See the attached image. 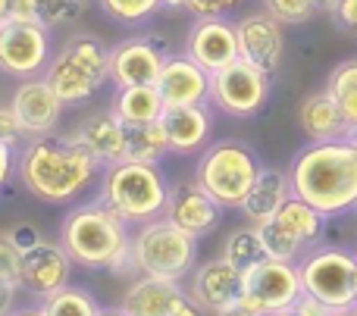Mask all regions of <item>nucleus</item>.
Listing matches in <instances>:
<instances>
[{"instance_id":"21","label":"nucleus","mask_w":357,"mask_h":316,"mask_svg":"<svg viewBox=\"0 0 357 316\" xmlns=\"http://www.w3.org/2000/svg\"><path fill=\"white\" fill-rule=\"evenodd\" d=\"M160 125L169 138L173 154H195L207 144L213 132V116L207 104H185V106H167L160 116Z\"/></svg>"},{"instance_id":"43","label":"nucleus","mask_w":357,"mask_h":316,"mask_svg":"<svg viewBox=\"0 0 357 316\" xmlns=\"http://www.w3.org/2000/svg\"><path fill=\"white\" fill-rule=\"evenodd\" d=\"M13 166H16V150L6 148V144H0V191H3L6 182H10Z\"/></svg>"},{"instance_id":"44","label":"nucleus","mask_w":357,"mask_h":316,"mask_svg":"<svg viewBox=\"0 0 357 316\" xmlns=\"http://www.w3.org/2000/svg\"><path fill=\"white\" fill-rule=\"evenodd\" d=\"M16 288L13 282L0 279V316H10L13 313V301H16Z\"/></svg>"},{"instance_id":"38","label":"nucleus","mask_w":357,"mask_h":316,"mask_svg":"<svg viewBox=\"0 0 357 316\" xmlns=\"http://www.w3.org/2000/svg\"><path fill=\"white\" fill-rule=\"evenodd\" d=\"M241 0H185L182 10L191 13L195 19H207V16H226L229 10H235Z\"/></svg>"},{"instance_id":"9","label":"nucleus","mask_w":357,"mask_h":316,"mask_svg":"<svg viewBox=\"0 0 357 316\" xmlns=\"http://www.w3.org/2000/svg\"><path fill=\"white\" fill-rule=\"evenodd\" d=\"M301 285L307 294L320 298L333 310L354 304V273H357V254L333 248V244H317L298 260Z\"/></svg>"},{"instance_id":"16","label":"nucleus","mask_w":357,"mask_h":316,"mask_svg":"<svg viewBox=\"0 0 357 316\" xmlns=\"http://www.w3.org/2000/svg\"><path fill=\"white\" fill-rule=\"evenodd\" d=\"M69 269H73V257L66 254V248L54 242H41L29 254H22L19 288H25L35 298H47L69 282Z\"/></svg>"},{"instance_id":"25","label":"nucleus","mask_w":357,"mask_h":316,"mask_svg":"<svg viewBox=\"0 0 357 316\" xmlns=\"http://www.w3.org/2000/svg\"><path fill=\"white\" fill-rule=\"evenodd\" d=\"M273 223H276L279 229L289 232L298 244H304V251L323 244V235H326V216H323L317 207H310L307 200L295 198V194L279 207V213L273 216Z\"/></svg>"},{"instance_id":"4","label":"nucleus","mask_w":357,"mask_h":316,"mask_svg":"<svg viewBox=\"0 0 357 316\" xmlns=\"http://www.w3.org/2000/svg\"><path fill=\"white\" fill-rule=\"evenodd\" d=\"M44 79L66 106L88 104L110 79V47L94 35L69 38L60 54L50 56Z\"/></svg>"},{"instance_id":"51","label":"nucleus","mask_w":357,"mask_h":316,"mask_svg":"<svg viewBox=\"0 0 357 316\" xmlns=\"http://www.w3.org/2000/svg\"><path fill=\"white\" fill-rule=\"evenodd\" d=\"M98 316H126V313L123 310H100Z\"/></svg>"},{"instance_id":"18","label":"nucleus","mask_w":357,"mask_h":316,"mask_svg":"<svg viewBox=\"0 0 357 316\" xmlns=\"http://www.w3.org/2000/svg\"><path fill=\"white\" fill-rule=\"evenodd\" d=\"M188 294L207 313L226 310V307L238 304V298H241V269L235 263H229L226 257H213V260L201 263L195 269Z\"/></svg>"},{"instance_id":"30","label":"nucleus","mask_w":357,"mask_h":316,"mask_svg":"<svg viewBox=\"0 0 357 316\" xmlns=\"http://www.w3.org/2000/svg\"><path fill=\"white\" fill-rule=\"evenodd\" d=\"M44 316H98L100 307L85 288H75V285H63L60 292L47 294L41 304Z\"/></svg>"},{"instance_id":"8","label":"nucleus","mask_w":357,"mask_h":316,"mask_svg":"<svg viewBox=\"0 0 357 316\" xmlns=\"http://www.w3.org/2000/svg\"><path fill=\"white\" fill-rule=\"evenodd\" d=\"M304 294L298 263L264 257L254 267L241 269V298L238 304L260 316H276L282 310H291L298 298Z\"/></svg>"},{"instance_id":"19","label":"nucleus","mask_w":357,"mask_h":316,"mask_svg":"<svg viewBox=\"0 0 357 316\" xmlns=\"http://www.w3.org/2000/svg\"><path fill=\"white\" fill-rule=\"evenodd\" d=\"M154 85L167 106L207 104L210 100V72L204 66H197V63L185 54L167 56V63H163Z\"/></svg>"},{"instance_id":"27","label":"nucleus","mask_w":357,"mask_h":316,"mask_svg":"<svg viewBox=\"0 0 357 316\" xmlns=\"http://www.w3.org/2000/svg\"><path fill=\"white\" fill-rule=\"evenodd\" d=\"M126 135V160L135 163H160L169 154V138L157 123H123Z\"/></svg>"},{"instance_id":"39","label":"nucleus","mask_w":357,"mask_h":316,"mask_svg":"<svg viewBox=\"0 0 357 316\" xmlns=\"http://www.w3.org/2000/svg\"><path fill=\"white\" fill-rule=\"evenodd\" d=\"M22 125H19L16 113H13V106H0V144H6V148H22Z\"/></svg>"},{"instance_id":"53","label":"nucleus","mask_w":357,"mask_h":316,"mask_svg":"<svg viewBox=\"0 0 357 316\" xmlns=\"http://www.w3.org/2000/svg\"><path fill=\"white\" fill-rule=\"evenodd\" d=\"M354 304H357V273H354Z\"/></svg>"},{"instance_id":"48","label":"nucleus","mask_w":357,"mask_h":316,"mask_svg":"<svg viewBox=\"0 0 357 316\" xmlns=\"http://www.w3.org/2000/svg\"><path fill=\"white\" fill-rule=\"evenodd\" d=\"M163 6H167V10H182L185 0H163Z\"/></svg>"},{"instance_id":"32","label":"nucleus","mask_w":357,"mask_h":316,"mask_svg":"<svg viewBox=\"0 0 357 316\" xmlns=\"http://www.w3.org/2000/svg\"><path fill=\"white\" fill-rule=\"evenodd\" d=\"M257 235H260V244H264L266 257H276V260H291L298 263L307 251H304V244H298L295 238L289 235L285 229H279L273 219H266V223L257 226Z\"/></svg>"},{"instance_id":"29","label":"nucleus","mask_w":357,"mask_h":316,"mask_svg":"<svg viewBox=\"0 0 357 316\" xmlns=\"http://www.w3.org/2000/svg\"><path fill=\"white\" fill-rule=\"evenodd\" d=\"M326 91L335 97V104L342 106L345 119L354 129L357 125V56L335 63L333 72H329V79H326Z\"/></svg>"},{"instance_id":"5","label":"nucleus","mask_w":357,"mask_h":316,"mask_svg":"<svg viewBox=\"0 0 357 316\" xmlns=\"http://www.w3.org/2000/svg\"><path fill=\"white\" fill-rule=\"evenodd\" d=\"M100 200L126 223H148L167 210L169 185L157 163L123 160L107 166L100 182Z\"/></svg>"},{"instance_id":"13","label":"nucleus","mask_w":357,"mask_h":316,"mask_svg":"<svg viewBox=\"0 0 357 316\" xmlns=\"http://www.w3.org/2000/svg\"><path fill=\"white\" fill-rule=\"evenodd\" d=\"M235 35H238V56L264 72L276 75L285 60V25L273 19L266 10L248 13L235 22Z\"/></svg>"},{"instance_id":"50","label":"nucleus","mask_w":357,"mask_h":316,"mask_svg":"<svg viewBox=\"0 0 357 316\" xmlns=\"http://www.w3.org/2000/svg\"><path fill=\"white\" fill-rule=\"evenodd\" d=\"M314 3H317V6H320V10H329V13H333L335 0H314Z\"/></svg>"},{"instance_id":"31","label":"nucleus","mask_w":357,"mask_h":316,"mask_svg":"<svg viewBox=\"0 0 357 316\" xmlns=\"http://www.w3.org/2000/svg\"><path fill=\"white\" fill-rule=\"evenodd\" d=\"M222 257H226L229 263H235L238 269H248V267H254L257 260H264L266 251H264V244H260L257 226L229 232L226 242H222Z\"/></svg>"},{"instance_id":"10","label":"nucleus","mask_w":357,"mask_h":316,"mask_svg":"<svg viewBox=\"0 0 357 316\" xmlns=\"http://www.w3.org/2000/svg\"><path fill=\"white\" fill-rule=\"evenodd\" d=\"M273 91V75L248 60H232L229 66L210 72V104L235 119H251L264 113Z\"/></svg>"},{"instance_id":"2","label":"nucleus","mask_w":357,"mask_h":316,"mask_svg":"<svg viewBox=\"0 0 357 316\" xmlns=\"http://www.w3.org/2000/svg\"><path fill=\"white\" fill-rule=\"evenodd\" d=\"M100 173L98 157L73 135H38L19 154V179L25 191L47 204H69Z\"/></svg>"},{"instance_id":"36","label":"nucleus","mask_w":357,"mask_h":316,"mask_svg":"<svg viewBox=\"0 0 357 316\" xmlns=\"http://www.w3.org/2000/svg\"><path fill=\"white\" fill-rule=\"evenodd\" d=\"M19 269H22V251L6 238V232H0V279L19 285Z\"/></svg>"},{"instance_id":"46","label":"nucleus","mask_w":357,"mask_h":316,"mask_svg":"<svg viewBox=\"0 0 357 316\" xmlns=\"http://www.w3.org/2000/svg\"><path fill=\"white\" fill-rule=\"evenodd\" d=\"M13 3H16V0H0V25L13 19Z\"/></svg>"},{"instance_id":"11","label":"nucleus","mask_w":357,"mask_h":316,"mask_svg":"<svg viewBox=\"0 0 357 316\" xmlns=\"http://www.w3.org/2000/svg\"><path fill=\"white\" fill-rule=\"evenodd\" d=\"M50 63V29L25 19L0 25V72L25 81L44 72Z\"/></svg>"},{"instance_id":"23","label":"nucleus","mask_w":357,"mask_h":316,"mask_svg":"<svg viewBox=\"0 0 357 316\" xmlns=\"http://www.w3.org/2000/svg\"><path fill=\"white\" fill-rule=\"evenodd\" d=\"M73 138L88 148L94 157H98L100 166H113V163L126 160V135H123V123L110 113H94L88 116L79 129L73 132Z\"/></svg>"},{"instance_id":"47","label":"nucleus","mask_w":357,"mask_h":316,"mask_svg":"<svg viewBox=\"0 0 357 316\" xmlns=\"http://www.w3.org/2000/svg\"><path fill=\"white\" fill-rule=\"evenodd\" d=\"M329 316H357V304H351V307H339V310H333Z\"/></svg>"},{"instance_id":"26","label":"nucleus","mask_w":357,"mask_h":316,"mask_svg":"<svg viewBox=\"0 0 357 316\" xmlns=\"http://www.w3.org/2000/svg\"><path fill=\"white\" fill-rule=\"evenodd\" d=\"M110 110L119 123H157L167 104H163L157 85H126L116 88Z\"/></svg>"},{"instance_id":"12","label":"nucleus","mask_w":357,"mask_h":316,"mask_svg":"<svg viewBox=\"0 0 357 316\" xmlns=\"http://www.w3.org/2000/svg\"><path fill=\"white\" fill-rule=\"evenodd\" d=\"M167 44L154 35H135L110 47V81L126 85H154L167 63Z\"/></svg>"},{"instance_id":"14","label":"nucleus","mask_w":357,"mask_h":316,"mask_svg":"<svg viewBox=\"0 0 357 316\" xmlns=\"http://www.w3.org/2000/svg\"><path fill=\"white\" fill-rule=\"evenodd\" d=\"M185 56H191L207 72H216V69L229 66L232 60H238L235 22H229L226 16L195 19V25L188 29V38H185Z\"/></svg>"},{"instance_id":"49","label":"nucleus","mask_w":357,"mask_h":316,"mask_svg":"<svg viewBox=\"0 0 357 316\" xmlns=\"http://www.w3.org/2000/svg\"><path fill=\"white\" fill-rule=\"evenodd\" d=\"M10 316H44V313H41V307H38V310H13Z\"/></svg>"},{"instance_id":"1","label":"nucleus","mask_w":357,"mask_h":316,"mask_svg":"<svg viewBox=\"0 0 357 316\" xmlns=\"http://www.w3.org/2000/svg\"><path fill=\"white\" fill-rule=\"evenodd\" d=\"M291 194L310 207L333 213L357 207V138L307 141L289 163Z\"/></svg>"},{"instance_id":"35","label":"nucleus","mask_w":357,"mask_h":316,"mask_svg":"<svg viewBox=\"0 0 357 316\" xmlns=\"http://www.w3.org/2000/svg\"><path fill=\"white\" fill-rule=\"evenodd\" d=\"M264 10L273 19H279L282 25H304V22H310V16L320 6L314 0H264Z\"/></svg>"},{"instance_id":"45","label":"nucleus","mask_w":357,"mask_h":316,"mask_svg":"<svg viewBox=\"0 0 357 316\" xmlns=\"http://www.w3.org/2000/svg\"><path fill=\"white\" fill-rule=\"evenodd\" d=\"M213 316H260V313L248 310V307H241V304H232V307H226V310H216Z\"/></svg>"},{"instance_id":"22","label":"nucleus","mask_w":357,"mask_h":316,"mask_svg":"<svg viewBox=\"0 0 357 316\" xmlns=\"http://www.w3.org/2000/svg\"><path fill=\"white\" fill-rule=\"evenodd\" d=\"M178 294H182V285L173 279L138 276V279L126 288L123 301H119V310L126 316H169Z\"/></svg>"},{"instance_id":"15","label":"nucleus","mask_w":357,"mask_h":316,"mask_svg":"<svg viewBox=\"0 0 357 316\" xmlns=\"http://www.w3.org/2000/svg\"><path fill=\"white\" fill-rule=\"evenodd\" d=\"M13 113H16L19 125L29 138H38V135H50V132L60 125V116H63V100L56 97V91L47 85V79H25L22 85L13 91V100H10Z\"/></svg>"},{"instance_id":"24","label":"nucleus","mask_w":357,"mask_h":316,"mask_svg":"<svg viewBox=\"0 0 357 316\" xmlns=\"http://www.w3.org/2000/svg\"><path fill=\"white\" fill-rule=\"evenodd\" d=\"M291 198V182H289V169H273V166H264L260 169V175L254 179L251 191L245 194V200H241L238 210L245 213L248 219H251L254 226L266 223V219H273L279 213V207L285 204V200Z\"/></svg>"},{"instance_id":"40","label":"nucleus","mask_w":357,"mask_h":316,"mask_svg":"<svg viewBox=\"0 0 357 316\" xmlns=\"http://www.w3.org/2000/svg\"><path fill=\"white\" fill-rule=\"evenodd\" d=\"M333 19H335V25H339V29L357 35V0H335Z\"/></svg>"},{"instance_id":"6","label":"nucleus","mask_w":357,"mask_h":316,"mask_svg":"<svg viewBox=\"0 0 357 316\" xmlns=\"http://www.w3.org/2000/svg\"><path fill=\"white\" fill-rule=\"evenodd\" d=\"M197 238L182 232L173 219H148L135 232L129 248V273L160 276V279L182 282L195 269Z\"/></svg>"},{"instance_id":"37","label":"nucleus","mask_w":357,"mask_h":316,"mask_svg":"<svg viewBox=\"0 0 357 316\" xmlns=\"http://www.w3.org/2000/svg\"><path fill=\"white\" fill-rule=\"evenodd\" d=\"M6 238H10L13 244H16L22 254H29L31 248H38V244L44 242V235H41V229H38L35 223H13L10 229H6Z\"/></svg>"},{"instance_id":"52","label":"nucleus","mask_w":357,"mask_h":316,"mask_svg":"<svg viewBox=\"0 0 357 316\" xmlns=\"http://www.w3.org/2000/svg\"><path fill=\"white\" fill-rule=\"evenodd\" d=\"M276 316H298V313H295V307H291V310H282V313H276Z\"/></svg>"},{"instance_id":"7","label":"nucleus","mask_w":357,"mask_h":316,"mask_svg":"<svg viewBox=\"0 0 357 316\" xmlns=\"http://www.w3.org/2000/svg\"><path fill=\"white\" fill-rule=\"evenodd\" d=\"M260 169L264 166H260V157L254 154V148H248L245 141H235V138H226V141L210 144L201 154L195 182L226 210V207H241Z\"/></svg>"},{"instance_id":"17","label":"nucleus","mask_w":357,"mask_h":316,"mask_svg":"<svg viewBox=\"0 0 357 316\" xmlns=\"http://www.w3.org/2000/svg\"><path fill=\"white\" fill-rule=\"evenodd\" d=\"M167 219H173L182 232H188L191 238H204L220 226L222 207L204 191L197 182H182V185L169 188L167 200Z\"/></svg>"},{"instance_id":"3","label":"nucleus","mask_w":357,"mask_h":316,"mask_svg":"<svg viewBox=\"0 0 357 316\" xmlns=\"http://www.w3.org/2000/svg\"><path fill=\"white\" fill-rule=\"evenodd\" d=\"M60 244L79 267L129 273V229L126 219L113 213L104 200L73 207L60 226Z\"/></svg>"},{"instance_id":"33","label":"nucleus","mask_w":357,"mask_h":316,"mask_svg":"<svg viewBox=\"0 0 357 316\" xmlns=\"http://www.w3.org/2000/svg\"><path fill=\"white\" fill-rule=\"evenodd\" d=\"M98 6L123 25H138L144 19H151L163 6V0H98Z\"/></svg>"},{"instance_id":"42","label":"nucleus","mask_w":357,"mask_h":316,"mask_svg":"<svg viewBox=\"0 0 357 316\" xmlns=\"http://www.w3.org/2000/svg\"><path fill=\"white\" fill-rule=\"evenodd\" d=\"M204 313H207V310H204V307L197 304L188 292L178 294V301L173 304V310H169V316H204Z\"/></svg>"},{"instance_id":"41","label":"nucleus","mask_w":357,"mask_h":316,"mask_svg":"<svg viewBox=\"0 0 357 316\" xmlns=\"http://www.w3.org/2000/svg\"><path fill=\"white\" fill-rule=\"evenodd\" d=\"M295 313L298 316H329V313H333V307L323 304L320 298H314V294L304 292L301 298H298V304H295Z\"/></svg>"},{"instance_id":"28","label":"nucleus","mask_w":357,"mask_h":316,"mask_svg":"<svg viewBox=\"0 0 357 316\" xmlns=\"http://www.w3.org/2000/svg\"><path fill=\"white\" fill-rule=\"evenodd\" d=\"M85 13V0H16L13 3V19L38 22L44 29L69 25Z\"/></svg>"},{"instance_id":"20","label":"nucleus","mask_w":357,"mask_h":316,"mask_svg":"<svg viewBox=\"0 0 357 316\" xmlns=\"http://www.w3.org/2000/svg\"><path fill=\"white\" fill-rule=\"evenodd\" d=\"M298 129L307 141H339V138L351 135V123L345 119L342 106L335 104V97L323 88L301 100L298 106Z\"/></svg>"},{"instance_id":"34","label":"nucleus","mask_w":357,"mask_h":316,"mask_svg":"<svg viewBox=\"0 0 357 316\" xmlns=\"http://www.w3.org/2000/svg\"><path fill=\"white\" fill-rule=\"evenodd\" d=\"M323 242L357 254V207L326 216V235H323Z\"/></svg>"}]
</instances>
